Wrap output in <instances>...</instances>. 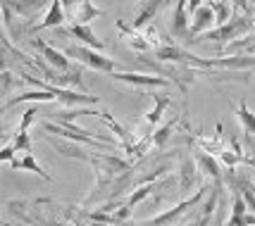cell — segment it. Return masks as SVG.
I'll list each match as a JSON object with an SVG mask.
<instances>
[{"label": "cell", "mask_w": 255, "mask_h": 226, "mask_svg": "<svg viewBox=\"0 0 255 226\" xmlns=\"http://www.w3.org/2000/svg\"><path fill=\"white\" fill-rule=\"evenodd\" d=\"M198 162L193 155H189L186 150L179 152V191L181 193H189L196 181H198Z\"/></svg>", "instance_id": "cell-5"}, {"label": "cell", "mask_w": 255, "mask_h": 226, "mask_svg": "<svg viewBox=\"0 0 255 226\" xmlns=\"http://www.w3.org/2000/svg\"><path fill=\"white\" fill-rule=\"evenodd\" d=\"M117 29H120V34H122L124 43L129 45L133 53H138V55L155 53V45L145 38V34H138V29H133V26H129V24H124L122 19H117Z\"/></svg>", "instance_id": "cell-6"}, {"label": "cell", "mask_w": 255, "mask_h": 226, "mask_svg": "<svg viewBox=\"0 0 255 226\" xmlns=\"http://www.w3.org/2000/svg\"><path fill=\"white\" fill-rule=\"evenodd\" d=\"M193 157L198 162V169L205 174V176H210L215 181V186H222V171H220V164H217V159L208 155L205 150H196L193 152Z\"/></svg>", "instance_id": "cell-18"}, {"label": "cell", "mask_w": 255, "mask_h": 226, "mask_svg": "<svg viewBox=\"0 0 255 226\" xmlns=\"http://www.w3.org/2000/svg\"><path fill=\"white\" fill-rule=\"evenodd\" d=\"M251 29H255V22L248 17V14H234L232 19L227 24H220V26H215L210 29L208 34L198 36L196 41H191V43H200V41H215V43H234L239 36L248 34Z\"/></svg>", "instance_id": "cell-1"}, {"label": "cell", "mask_w": 255, "mask_h": 226, "mask_svg": "<svg viewBox=\"0 0 255 226\" xmlns=\"http://www.w3.org/2000/svg\"><path fill=\"white\" fill-rule=\"evenodd\" d=\"M236 117H239V122H241V129H244L246 136H255V114L253 110L248 107V102L241 100L236 105Z\"/></svg>", "instance_id": "cell-20"}, {"label": "cell", "mask_w": 255, "mask_h": 226, "mask_svg": "<svg viewBox=\"0 0 255 226\" xmlns=\"http://www.w3.org/2000/svg\"><path fill=\"white\" fill-rule=\"evenodd\" d=\"M220 226H222V224H220Z\"/></svg>", "instance_id": "cell-29"}, {"label": "cell", "mask_w": 255, "mask_h": 226, "mask_svg": "<svg viewBox=\"0 0 255 226\" xmlns=\"http://www.w3.org/2000/svg\"><path fill=\"white\" fill-rule=\"evenodd\" d=\"M67 57H72V60H77L81 65H86V67L96 69V72H103V74H115L117 72V62L112 60V57L103 55L100 50H93L89 45H69L65 50Z\"/></svg>", "instance_id": "cell-2"}, {"label": "cell", "mask_w": 255, "mask_h": 226, "mask_svg": "<svg viewBox=\"0 0 255 226\" xmlns=\"http://www.w3.org/2000/svg\"><path fill=\"white\" fill-rule=\"evenodd\" d=\"M31 45L41 53V57H43L45 62L50 65V67H55L57 72H69V69H74L72 67V57H67V53H62V50H57V48H53V45H48L43 43L41 38L36 41V38H31Z\"/></svg>", "instance_id": "cell-8"}, {"label": "cell", "mask_w": 255, "mask_h": 226, "mask_svg": "<svg viewBox=\"0 0 255 226\" xmlns=\"http://www.w3.org/2000/svg\"><path fill=\"white\" fill-rule=\"evenodd\" d=\"M234 5H236V7H239V10L248 12V7H251V0H234Z\"/></svg>", "instance_id": "cell-26"}, {"label": "cell", "mask_w": 255, "mask_h": 226, "mask_svg": "<svg viewBox=\"0 0 255 226\" xmlns=\"http://www.w3.org/2000/svg\"><path fill=\"white\" fill-rule=\"evenodd\" d=\"M0 79H2V88H0V95H2V98L7 100V95H10V88H12V83H14V79H12V74L7 72V69H2V76H0Z\"/></svg>", "instance_id": "cell-24"}, {"label": "cell", "mask_w": 255, "mask_h": 226, "mask_svg": "<svg viewBox=\"0 0 255 226\" xmlns=\"http://www.w3.org/2000/svg\"><path fill=\"white\" fill-rule=\"evenodd\" d=\"M179 119H181V117H174V119L165 122L157 131H153V146L155 148H165L167 146V141H169V136H172V131H174V126H177Z\"/></svg>", "instance_id": "cell-22"}, {"label": "cell", "mask_w": 255, "mask_h": 226, "mask_svg": "<svg viewBox=\"0 0 255 226\" xmlns=\"http://www.w3.org/2000/svg\"><path fill=\"white\" fill-rule=\"evenodd\" d=\"M212 10H215V17H217V24H227L232 19V5L227 0H210Z\"/></svg>", "instance_id": "cell-23"}, {"label": "cell", "mask_w": 255, "mask_h": 226, "mask_svg": "<svg viewBox=\"0 0 255 226\" xmlns=\"http://www.w3.org/2000/svg\"><path fill=\"white\" fill-rule=\"evenodd\" d=\"M167 107H172V98L169 95H160V93H153V110L145 114V124L157 126L162 122V114H165Z\"/></svg>", "instance_id": "cell-19"}, {"label": "cell", "mask_w": 255, "mask_h": 226, "mask_svg": "<svg viewBox=\"0 0 255 226\" xmlns=\"http://www.w3.org/2000/svg\"><path fill=\"white\" fill-rule=\"evenodd\" d=\"M10 167L17 171H31V174H38V176L45 181H53V176L41 167V162L33 157V152H17V155L10 159Z\"/></svg>", "instance_id": "cell-14"}, {"label": "cell", "mask_w": 255, "mask_h": 226, "mask_svg": "<svg viewBox=\"0 0 255 226\" xmlns=\"http://www.w3.org/2000/svg\"><path fill=\"white\" fill-rule=\"evenodd\" d=\"M2 5H7L19 19H26L31 22L38 12H43L45 7H50L53 0H0Z\"/></svg>", "instance_id": "cell-9"}, {"label": "cell", "mask_w": 255, "mask_h": 226, "mask_svg": "<svg viewBox=\"0 0 255 226\" xmlns=\"http://www.w3.org/2000/svg\"><path fill=\"white\" fill-rule=\"evenodd\" d=\"M48 141H50V146L55 148L60 155H65V157H74V159H81V162H89L91 164V159H93V155H89V150H84V148L79 146L77 141H69V138H60V136H53V134H48Z\"/></svg>", "instance_id": "cell-12"}, {"label": "cell", "mask_w": 255, "mask_h": 226, "mask_svg": "<svg viewBox=\"0 0 255 226\" xmlns=\"http://www.w3.org/2000/svg\"><path fill=\"white\" fill-rule=\"evenodd\" d=\"M172 0H138V7H136V14H133V29H145L150 19H155L157 12L162 10L165 5H169Z\"/></svg>", "instance_id": "cell-10"}, {"label": "cell", "mask_w": 255, "mask_h": 226, "mask_svg": "<svg viewBox=\"0 0 255 226\" xmlns=\"http://www.w3.org/2000/svg\"><path fill=\"white\" fill-rule=\"evenodd\" d=\"M246 212H248V205H246L244 195L236 193L232 205V217H229L227 226H255V215H246Z\"/></svg>", "instance_id": "cell-16"}, {"label": "cell", "mask_w": 255, "mask_h": 226, "mask_svg": "<svg viewBox=\"0 0 255 226\" xmlns=\"http://www.w3.org/2000/svg\"><path fill=\"white\" fill-rule=\"evenodd\" d=\"M65 19H67V12H65V7H62V0H53L48 12H45V19L38 22L36 26H31V34H38V31H43V29H50V26H60Z\"/></svg>", "instance_id": "cell-17"}, {"label": "cell", "mask_w": 255, "mask_h": 226, "mask_svg": "<svg viewBox=\"0 0 255 226\" xmlns=\"http://www.w3.org/2000/svg\"><path fill=\"white\" fill-rule=\"evenodd\" d=\"M57 100L55 93H50V90H26V93H17L14 98H7V100L2 102V112H7L10 107H14V105H19V102H53Z\"/></svg>", "instance_id": "cell-15"}, {"label": "cell", "mask_w": 255, "mask_h": 226, "mask_svg": "<svg viewBox=\"0 0 255 226\" xmlns=\"http://www.w3.org/2000/svg\"><path fill=\"white\" fill-rule=\"evenodd\" d=\"M100 14H103V10H98L96 5H91V0H81V5H79V10H77V14H74L72 22L89 24V22H93L96 17H100Z\"/></svg>", "instance_id": "cell-21"}, {"label": "cell", "mask_w": 255, "mask_h": 226, "mask_svg": "<svg viewBox=\"0 0 255 226\" xmlns=\"http://www.w3.org/2000/svg\"><path fill=\"white\" fill-rule=\"evenodd\" d=\"M200 5H203V0H189V12H191V14H193V12L198 10Z\"/></svg>", "instance_id": "cell-27"}, {"label": "cell", "mask_w": 255, "mask_h": 226, "mask_svg": "<svg viewBox=\"0 0 255 226\" xmlns=\"http://www.w3.org/2000/svg\"><path fill=\"white\" fill-rule=\"evenodd\" d=\"M112 79L131 83V86H141V88H169L174 86L169 79L160 76V74H133V72H115Z\"/></svg>", "instance_id": "cell-4"}, {"label": "cell", "mask_w": 255, "mask_h": 226, "mask_svg": "<svg viewBox=\"0 0 255 226\" xmlns=\"http://www.w3.org/2000/svg\"><path fill=\"white\" fill-rule=\"evenodd\" d=\"M65 34L67 36H72V38H77L81 45H89V48H93V50H105V43L100 41L98 36L93 34V29H91L89 24H77V22H72L69 26L65 29Z\"/></svg>", "instance_id": "cell-13"}, {"label": "cell", "mask_w": 255, "mask_h": 226, "mask_svg": "<svg viewBox=\"0 0 255 226\" xmlns=\"http://www.w3.org/2000/svg\"><path fill=\"white\" fill-rule=\"evenodd\" d=\"M241 50H244L246 55H255V41H251V43H248V45H244Z\"/></svg>", "instance_id": "cell-28"}, {"label": "cell", "mask_w": 255, "mask_h": 226, "mask_svg": "<svg viewBox=\"0 0 255 226\" xmlns=\"http://www.w3.org/2000/svg\"><path fill=\"white\" fill-rule=\"evenodd\" d=\"M217 22V17H215V10H212V5H200L198 10L191 14V29H189V41H196L198 36L208 34L212 29V24Z\"/></svg>", "instance_id": "cell-7"}, {"label": "cell", "mask_w": 255, "mask_h": 226, "mask_svg": "<svg viewBox=\"0 0 255 226\" xmlns=\"http://www.w3.org/2000/svg\"><path fill=\"white\" fill-rule=\"evenodd\" d=\"M205 191H208V186L198 188V193H196L193 198H186V200H181L179 205H174L172 210H167V212H162V215H157V217H153V219L143 222V226H169L174 219H179V217L184 215V212H189L193 205H198V200L205 195Z\"/></svg>", "instance_id": "cell-3"}, {"label": "cell", "mask_w": 255, "mask_h": 226, "mask_svg": "<svg viewBox=\"0 0 255 226\" xmlns=\"http://www.w3.org/2000/svg\"><path fill=\"white\" fill-rule=\"evenodd\" d=\"M189 19H191L189 0H177V10L172 14V24H169L172 38H189V29H191Z\"/></svg>", "instance_id": "cell-11"}, {"label": "cell", "mask_w": 255, "mask_h": 226, "mask_svg": "<svg viewBox=\"0 0 255 226\" xmlns=\"http://www.w3.org/2000/svg\"><path fill=\"white\" fill-rule=\"evenodd\" d=\"M79 5H81V0H62V7H65V12H67V17H69V19H74Z\"/></svg>", "instance_id": "cell-25"}]
</instances>
